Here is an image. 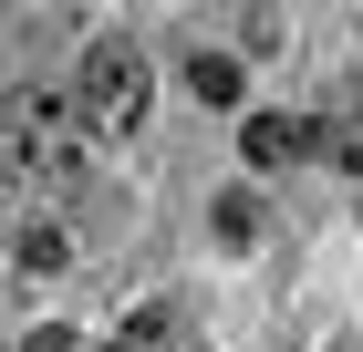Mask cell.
Listing matches in <instances>:
<instances>
[{"label":"cell","mask_w":363,"mask_h":352,"mask_svg":"<svg viewBox=\"0 0 363 352\" xmlns=\"http://www.w3.org/2000/svg\"><path fill=\"white\" fill-rule=\"evenodd\" d=\"M0 176H31V187L84 176V114H73L62 83H11L0 93Z\"/></svg>","instance_id":"1"},{"label":"cell","mask_w":363,"mask_h":352,"mask_svg":"<svg viewBox=\"0 0 363 352\" xmlns=\"http://www.w3.org/2000/svg\"><path fill=\"white\" fill-rule=\"evenodd\" d=\"M145 104H156V73H145L135 42H125V31L84 42V73H73V114H84V135H135Z\"/></svg>","instance_id":"2"},{"label":"cell","mask_w":363,"mask_h":352,"mask_svg":"<svg viewBox=\"0 0 363 352\" xmlns=\"http://www.w3.org/2000/svg\"><path fill=\"white\" fill-rule=\"evenodd\" d=\"M239 156H250L259 176H280V166L322 156V125H311V114H250V125H239Z\"/></svg>","instance_id":"3"},{"label":"cell","mask_w":363,"mask_h":352,"mask_svg":"<svg viewBox=\"0 0 363 352\" xmlns=\"http://www.w3.org/2000/svg\"><path fill=\"white\" fill-rule=\"evenodd\" d=\"M11 259H21L31 280H42V270H73V228H62V217H31L21 239H11Z\"/></svg>","instance_id":"4"},{"label":"cell","mask_w":363,"mask_h":352,"mask_svg":"<svg viewBox=\"0 0 363 352\" xmlns=\"http://www.w3.org/2000/svg\"><path fill=\"white\" fill-rule=\"evenodd\" d=\"M187 93H197V104H239V62H228V52H208V42H197V52H187Z\"/></svg>","instance_id":"5"},{"label":"cell","mask_w":363,"mask_h":352,"mask_svg":"<svg viewBox=\"0 0 363 352\" xmlns=\"http://www.w3.org/2000/svg\"><path fill=\"white\" fill-rule=\"evenodd\" d=\"M208 217H218V239H228V249H250V239H259V197H250V187H228Z\"/></svg>","instance_id":"6"},{"label":"cell","mask_w":363,"mask_h":352,"mask_svg":"<svg viewBox=\"0 0 363 352\" xmlns=\"http://www.w3.org/2000/svg\"><path fill=\"white\" fill-rule=\"evenodd\" d=\"M167 331H177V322H167V311H135V322L114 331V342H104V352H156V342H167Z\"/></svg>","instance_id":"7"},{"label":"cell","mask_w":363,"mask_h":352,"mask_svg":"<svg viewBox=\"0 0 363 352\" xmlns=\"http://www.w3.org/2000/svg\"><path fill=\"white\" fill-rule=\"evenodd\" d=\"M333 156H342V166H363V104H342V114H333Z\"/></svg>","instance_id":"8"},{"label":"cell","mask_w":363,"mask_h":352,"mask_svg":"<svg viewBox=\"0 0 363 352\" xmlns=\"http://www.w3.org/2000/svg\"><path fill=\"white\" fill-rule=\"evenodd\" d=\"M11 352H84V342H73V331H62V322H42V331H21V342H11Z\"/></svg>","instance_id":"9"}]
</instances>
